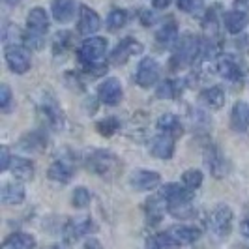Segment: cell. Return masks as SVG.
Returning <instances> with one entry per match:
<instances>
[{"mask_svg": "<svg viewBox=\"0 0 249 249\" xmlns=\"http://www.w3.org/2000/svg\"><path fill=\"white\" fill-rule=\"evenodd\" d=\"M2 37H4V41L8 43V47H12V45H17V43H19V39H21V32L17 30V26L15 25H6Z\"/></svg>", "mask_w": 249, "mask_h": 249, "instance_id": "8d00e7d4", "label": "cell"}, {"mask_svg": "<svg viewBox=\"0 0 249 249\" xmlns=\"http://www.w3.org/2000/svg\"><path fill=\"white\" fill-rule=\"evenodd\" d=\"M4 204H21L25 200V186L21 182H6L0 189Z\"/></svg>", "mask_w": 249, "mask_h": 249, "instance_id": "44dd1931", "label": "cell"}, {"mask_svg": "<svg viewBox=\"0 0 249 249\" xmlns=\"http://www.w3.org/2000/svg\"><path fill=\"white\" fill-rule=\"evenodd\" d=\"M25 41L30 49H41V47H43V36H39V34L28 32V36L25 37Z\"/></svg>", "mask_w": 249, "mask_h": 249, "instance_id": "f35d334b", "label": "cell"}, {"mask_svg": "<svg viewBox=\"0 0 249 249\" xmlns=\"http://www.w3.org/2000/svg\"><path fill=\"white\" fill-rule=\"evenodd\" d=\"M169 236L175 240L178 246H187V244H193L200 238V229L197 227H187V225H176V227H171L169 231Z\"/></svg>", "mask_w": 249, "mask_h": 249, "instance_id": "2e32d148", "label": "cell"}, {"mask_svg": "<svg viewBox=\"0 0 249 249\" xmlns=\"http://www.w3.org/2000/svg\"><path fill=\"white\" fill-rule=\"evenodd\" d=\"M180 92H182L180 81H171V79H167V81L160 83V87L156 88V96L161 98V100H173V98H176Z\"/></svg>", "mask_w": 249, "mask_h": 249, "instance_id": "f1b7e54d", "label": "cell"}, {"mask_svg": "<svg viewBox=\"0 0 249 249\" xmlns=\"http://www.w3.org/2000/svg\"><path fill=\"white\" fill-rule=\"evenodd\" d=\"M8 4H17V2H21V0H6Z\"/></svg>", "mask_w": 249, "mask_h": 249, "instance_id": "f6af8a7d", "label": "cell"}, {"mask_svg": "<svg viewBox=\"0 0 249 249\" xmlns=\"http://www.w3.org/2000/svg\"><path fill=\"white\" fill-rule=\"evenodd\" d=\"M98 131H100V135H103V137H111V135H114L116 131H118V127H120V122L114 118V116H109V118H105V120H101V122H98Z\"/></svg>", "mask_w": 249, "mask_h": 249, "instance_id": "d6a6232c", "label": "cell"}, {"mask_svg": "<svg viewBox=\"0 0 249 249\" xmlns=\"http://www.w3.org/2000/svg\"><path fill=\"white\" fill-rule=\"evenodd\" d=\"M171 2H173V0H152V4H154L156 10H165V8H169Z\"/></svg>", "mask_w": 249, "mask_h": 249, "instance_id": "b9f144b4", "label": "cell"}, {"mask_svg": "<svg viewBox=\"0 0 249 249\" xmlns=\"http://www.w3.org/2000/svg\"><path fill=\"white\" fill-rule=\"evenodd\" d=\"M96 231V225L90 217H83V219H77V221H71L68 225L66 232H68V238L70 240H77L79 236H85V234H90Z\"/></svg>", "mask_w": 249, "mask_h": 249, "instance_id": "484cf974", "label": "cell"}, {"mask_svg": "<svg viewBox=\"0 0 249 249\" xmlns=\"http://www.w3.org/2000/svg\"><path fill=\"white\" fill-rule=\"evenodd\" d=\"M160 195L167 200L169 206H173V204L191 202L195 193H193V189H189V187H186V186H180V184H167V186L161 187Z\"/></svg>", "mask_w": 249, "mask_h": 249, "instance_id": "7c38bea8", "label": "cell"}, {"mask_svg": "<svg viewBox=\"0 0 249 249\" xmlns=\"http://www.w3.org/2000/svg\"><path fill=\"white\" fill-rule=\"evenodd\" d=\"M107 53V39L105 37L92 36L87 37L79 49H77V58L85 66H94V64H100L101 58L105 56Z\"/></svg>", "mask_w": 249, "mask_h": 249, "instance_id": "3957f363", "label": "cell"}, {"mask_svg": "<svg viewBox=\"0 0 249 249\" xmlns=\"http://www.w3.org/2000/svg\"><path fill=\"white\" fill-rule=\"evenodd\" d=\"M231 125L236 133H244L249 129V105L246 101H238L231 112Z\"/></svg>", "mask_w": 249, "mask_h": 249, "instance_id": "ffe728a7", "label": "cell"}, {"mask_svg": "<svg viewBox=\"0 0 249 249\" xmlns=\"http://www.w3.org/2000/svg\"><path fill=\"white\" fill-rule=\"evenodd\" d=\"M178 10L186 13H199L204 8V0H176Z\"/></svg>", "mask_w": 249, "mask_h": 249, "instance_id": "e575fe53", "label": "cell"}, {"mask_svg": "<svg viewBox=\"0 0 249 249\" xmlns=\"http://www.w3.org/2000/svg\"><path fill=\"white\" fill-rule=\"evenodd\" d=\"M160 73H161V70H160L158 60L148 56V58H142V60L139 62L137 73H135V81H137V85L141 88H150L158 83Z\"/></svg>", "mask_w": 249, "mask_h": 249, "instance_id": "8992f818", "label": "cell"}, {"mask_svg": "<svg viewBox=\"0 0 249 249\" xmlns=\"http://www.w3.org/2000/svg\"><path fill=\"white\" fill-rule=\"evenodd\" d=\"M10 103H12V90L8 85H2L0 87V107L6 111L10 107Z\"/></svg>", "mask_w": 249, "mask_h": 249, "instance_id": "74e56055", "label": "cell"}, {"mask_svg": "<svg viewBox=\"0 0 249 249\" xmlns=\"http://www.w3.org/2000/svg\"><path fill=\"white\" fill-rule=\"evenodd\" d=\"M129 184L131 187H135L137 191H152L161 184V176L156 171H144V169H139L133 171L129 176Z\"/></svg>", "mask_w": 249, "mask_h": 249, "instance_id": "30bf717a", "label": "cell"}, {"mask_svg": "<svg viewBox=\"0 0 249 249\" xmlns=\"http://www.w3.org/2000/svg\"><path fill=\"white\" fill-rule=\"evenodd\" d=\"M200 49H202V43H199L197 36H193V34L180 36L178 43L175 45L173 58H171L173 68L175 70H184L187 66H191L197 58H200Z\"/></svg>", "mask_w": 249, "mask_h": 249, "instance_id": "7a4b0ae2", "label": "cell"}, {"mask_svg": "<svg viewBox=\"0 0 249 249\" xmlns=\"http://www.w3.org/2000/svg\"><path fill=\"white\" fill-rule=\"evenodd\" d=\"M223 23L225 28L231 32V34H242L244 28L249 25V13L244 10H231L223 15Z\"/></svg>", "mask_w": 249, "mask_h": 249, "instance_id": "e0dca14e", "label": "cell"}, {"mask_svg": "<svg viewBox=\"0 0 249 249\" xmlns=\"http://www.w3.org/2000/svg\"><path fill=\"white\" fill-rule=\"evenodd\" d=\"M26 26H28V32L32 34H39L43 36L49 28V15L43 8H32L28 17H26Z\"/></svg>", "mask_w": 249, "mask_h": 249, "instance_id": "ac0fdd59", "label": "cell"}, {"mask_svg": "<svg viewBox=\"0 0 249 249\" xmlns=\"http://www.w3.org/2000/svg\"><path fill=\"white\" fill-rule=\"evenodd\" d=\"M202 173H200L199 169H187L186 173L182 175V184L186 187H189V189H197V187H200V184H202Z\"/></svg>", "mask_w": 249, "mask_h": 249, "instance_id": "4dcf8cb0", "label": "cell"}, {"mask_svg": "<svg viewBox=\"0 0 249 249\" xmlns=\"http://www.w3.org/2000/svg\"><path fill=\"white\" fill-rule=\"evenodd\" d=\"M85 249H103V248H101V244L96 238H88L87 244H85Z\"/></svg>", "mask_w": 249, "mask_h": 249, "instance_id": "7bdbcfd3", "label": "cell"}, {"mask_svg": "<svg viewBox=\"0 0 249 249\" xmlns=\"http://www.w3.org/2000/svg\"><path fill=\"white\" fill-rule=\"evenodd\" d=\"M39 111L43 114V118L47 120V124L53 127V129H60L64 125V114L60 111V107H58V103L54 98H51V96H45L43 101L39 103Z\"/></svg>", "mask_w": 249, "mask_h": 249, "instance_id": "4fadbf2b", "label": "cell"}, {"mask_svg": "<svg viewBox=\"0 0 249 249\" xmlns=\"http://www.w3.org/2000/svg\"><path fill=\"white\" fill-rule=\"evenodd\" d=\"M240 232H242L246 238H249V219H246L244 223L240 225Z\"/></svg>", "mask_w": 249, "mask_h": 249, "instance_id": "ee69618b", "label": "cell"}, {"mask_svg": "<svg viewBox=\"0 0 249 249\" xmlns=\"http://www.w3.org/2000/svg\"><path fill=\"white\" fill-rule=\"evenodd\" d=\"M98 98H100L101 103L109 105V107H116L122 98H124V90H122V83L114 77H109L105 79L103 83L98 88Z\"/></svg>", "mask_w": 249, "mask_h": 249, "instance_id": "ba28073f", "label": "cell"}, {"mask_svg": "<svg viewBox=\"0 0 249 249\" xmlns=\"http://www.w3.org/2000/svg\"><path fill=\"white\" fill-rule=\"evenodd\" d=\"M173 217L176 219H187V217H191L193 215V206H191V202H182V204H173V206H169L167 208Z\"/></svg>", "mask_w": 249, "mask_h": 249, "instance_id": "836d02e7", "label": "cell"}, {"mask_svg": "<svg viewBox=\"0 0 249 249\" xmlns=\"http://www.w3.org/2000/svg\"><path fill=\"white\" fill-rule=\"evenodd\" d=\"M150 152H152V156H156L160 160H171L175 154V137H171L167 133L156 135L150 142Z\"/></svg>", "mask_w": 249, "mask_h": 249, "instance_id": "5bb4252c", "label": "cell"}, {"mask_svg": "<svg viewBox=\"0 0 249 249\" xmlns=\"http://www.w3.org/2000/svg\"><path fill=\"white\" fill-rule=\"evenodd\" d=\"M139 17H141L142 25H146V26L156 23V15H154V12H148V10H142V12L139 13Z\"/></svg>", "mask_w": 249, "mask_h": 249, "instance_id": "60d3db41", "label": "cell"}, {"mask_svg": "<svg viewBox=\"0 0 249 249\" xmlns=\"http://www.w3.org/2000/svg\"><path fill=\"white\" fill-rule=\"evenodd\" d=\"M12 175L17 178V180H32L34 178V163L30 160H25V158H13L12 160Z\"/></svg>", "mask_w": 249, "mask_h": 249, "instance_id": "d4e9b609", "label": "cell"}, {"mask_svg": "<svg viewBox=\"0 0 249 249\" xmlns=\"http://www.w3.org/2000/svg\"><path fill=\"white\" fill-rule=\"evenodd\" d=\"M204 161L215 178H223L227 173V161H225L223 154L219 152L217 146H208L204 150Z\"/></svg>", "mask_w": 249, "mask_h": 249, "instance_id": "9a60e30c", "label": "cell"}, {"mask_svg": "<svg viewBox=\"0 0 249 249\" xmlns=\"http://www.w3.org/2000/svg\"><path fill=\"white\" fill-rule=\"evenodd\" d=\"M225 100H227V94L221 87H210L206 88L202 94H200V103L212 111H217L225 105Z\"/></svg>", "mask_w": 249, "mask_h": 249, "instance_id": "7402d4cb", "label": "cell"}, {"mask_svg": "<svg viewBox=\"0 0 249 249\" xmlns=\"http://www.w3.org/2000/svg\"><path fill=\"white\" fill-rule=\"evenodd\" d=\"M217 73L231 83H242L246 77V64L234 54H221L215 62Z\"/></svg>", "mask_w": 249, "mask_h": 249, "instance_id": "277c9868", "label": "cell"}, {"mask_svg": "<svg viewBox=\"0 0 249 249\" xmlns=\"http://www.w3.org/2000/svg\"><path fill=\"white\" fill-rule=\"evenodd\" d=\"M92 200V193L87 187H75L73 195H71V204L75 208H87Z\"/></svg>", "mask_w": 249, "mask_h": 249, "instance_id": "1f68e13d", "label": "cell"}, {"mask_svg": "<svg viewBox=\"0 0 249 249\" xmlns=\"http://www.w3.org/2000/svg\"><path fill=\"white\" fill-rule=\"evenodd\" d=\"M34 246H36L34 236H30L26 232H15L4 240L2 249H34Z\"/></svg>", "mask_w": 249, "mask_h": 249, "instance_id": "4316f807", "label": "cell"}, {"mask_svg": "<svg viewBox=\"0 0 249 249\" xmlns=\"http://www.w3.org/2000/svg\"><path fill=\"white\" fill-rule=\"evenodd\" d=\"M142 43L137 41V39H133V37H124L118 45H116V49L112 51L111 54V60L112 64H125L133 54H139V53H142Z\"/></svg>", "mask_w": 249, "mask_h": 249, "instance_id": "8fae6325", "label": "cell"}, {"mask_svg": "<svg viewBox=\"0 0 249 249\" xmlns=\"http://www.w3.org/2000/svg\"><path fill=\"white\" fill-rule=\"evenodd\" d=\"M232 210L227 206V204H219L215 206L210 213V219H208V227L213 234L217 238H225L231 234V229H232Z\"/></svg>", "mask_w": 249, "mask_h": 249, "instance_id": "5b68a950", "label": "cell"}, {"mask_svg": "<svg viewBox=\"0 0 249 249\" xmlns=\"http://www.w3.org/2000/svg\"><path fill=\"white\" fill-rule=\"evenodd\" d=\"M158 129L161 131V133H167V135H171V137H180L182 135V124H180V118L176 116V114H171V112H167V114H161L160 118H158Z\"/></svg>", "mask_w": 249, "mask_h": 249, "instance_id": "cb8c5ba5", "label": "cell"}, {"mask_svg": "<svg viewBox=\"0 0 249 249\" xmlns=\"http://www.w3.org/2000/svg\"><path fill=\"white\" fill-rule=\"evenodd\" d=\"M87 167L103 180H114L122 173V161L109 150H92L87 158Z\"/></svg>", "mask_w": 249, "mask_h": 249, "instance_id": "6da1fadb", "label": "cell"}, {"mask_svg": "<svg viewBox=\"0 0 249 249\" xmlns=\"http://www.w3.org/2000/svg\"><path fill=\"white\" fill-rule=\"evenodd\" d=\"M79 21H77V30L79 34L83 36H90V34H96L101 28V19L100 15L94 12L92 8L88 6H79Z\"/></svg>", "mask_w": 249, "mask_h": 249, "instance_id": "9c48e42d", "label": "cell"}, {"mask_svg": "<svg viewBox=\"0 0 249 249\" xmlns=\"http://www.w3.org/2000/svg\"><path fill=\"white\" fill-rule=\"evenodd\" d=\"M6 62L13 73L25 75L30 70V53L23 45H12L6 49Z\"/></svg>", "mask_w": 249, "mask_h": 249, "instance_id": "52a82bcc", "label": "cell"}, {"mask_svg": "<svg viewBox=\"0 0 249 249\" xmlns=\"http://www.w3.org/2000/svg\"><path fill=\"white\" fill-rule=\"evenodd\" d=\"M178 28H176L175 21H169L167 25H163L158 32H156V41L160 43L161 49H171L178 43Z\"/></svg>", "mask_w": 249, "mask_h": 249, "instance_id": "603a6c76", "label": "cell"}, {"mask_svg": "<svg viewBox=\"0 0 249 249\" xmlns=\"http://www.w3.org/2000/svg\"><path fill=\"white\" fill-rule=\"evenodd\" d=\"M75 0H53L51 2V13L54 17V21H58L60 25L70 23L75 17Z\"/></svg>", "mask_w": 249, "mask_h": 249, "instance_id": "d6986e66", "label": "cell"}, {"mask_svg": "<svg viewBox=\"0 0 249 249\" xmlns=\"http://www.w3.org/2000/svg\"><path fill=\"white\" fill-rule=\"evenodd\" d=\"M12 156H10V152L6 146H2L0 148V171H8L10 169V165H12Z\"/></svg>", "mask_w": 249, "mask_h": 249, "instance_id": "ab89813d", "label": "cell"}, {"mask_svg": "<svg viewBox=\"0 0 249 249\" xmlns=\"http://www.w3.org/2000/svg\"><path fill=\"white\" fill-rule=\"evenodd\" d=\"M49 178L53 182H60V184H68L73 176V169L66 161H54L49 167Z\"/></svg>", "mask_w": 249, "mask_h": 249, "instance_id": "83f0119b", "label": "cell"}, {"mask_svg": "<svg viewBox=\"0 0 249 249\" xmlns=\"http://www.w3.org/2000/svg\"><path fill=\"white\" fill-rule=\"evenodd\" d=\"M127 23V12L125 10H112L107 17V28L111 32H116L120 28H124V25Z\"/></svg>", "mask_w": 249, "mask_h": 249, "instance_id": "f546056e", "label": "cell"}, {"mask_svg": "<svg viewBox=\"0 0 249 249\" xmlns=\"http://www.w3.org/2000/svg\"><path fill=\"white\" fill-rule=\"evenodd\" d=\"M21 144L25 146V150H41V146L45 144V141H43V137L39 133H30V135H26L21 141Z\"/></svg>", "mask_w": 249, "mask_h": 249, "instance_id": "d590c367", "label": "cell"}]
</instances>
